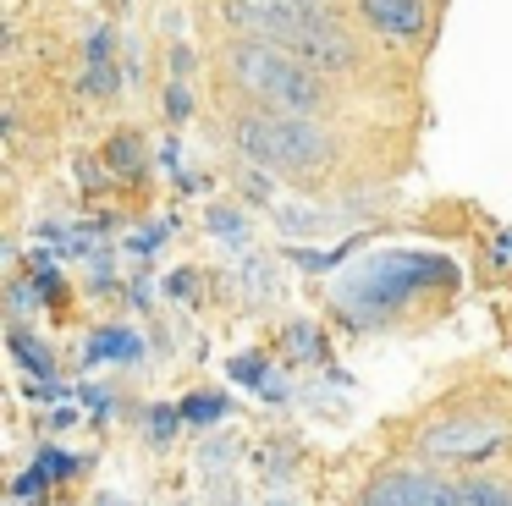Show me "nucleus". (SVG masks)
Here are the masks:
<instances>
[{"label":"nucleus","mask_w":512,"mask_h":506,"mask_svg":"<svg viewBox=\"0 0 512 506\" xmlns=\"http://www.w3.org/2000/svg\"><path fill=\"white\" fill-rule=\"evenodd\" d=\"M83 358L89 363H138L144 358V341H138L133 330H122V325H105V330H94V336L83 341Z\"/></svg>","instance_id":"7"},{"label":"nucleus","mask_w":512,"mask_h":506,"mask_svg":"<svg viewBox=\"0 0 512 506\" xmlns=\"http://www.w3.org/2000/svg\"><path fill=\"white\" fill-rule=\"evenodd\" d=\"M243 182H248V198H270V176H265V165L243 171Z\"/></svg>","instance_id":"17"},{"label":"nucleus","mask_w":512,"mask_h":506,"mask_svg":"<svg viewBox=\"0 0 512 506\" xmlns=\"http://www.w3.org/2000/svg\"><path fill=\"white\" fill-rule=\"evenodd\" d=\"M12 347L23 352V363H28V369H45V374L56 369V363H50V347H34V341H28L23 330H12Z\"/></svg>","instance_id":"14"},{"label":"nucleus","mask_w":512,"mask_h":506,"mask_svg":"<svg viewBox=\"0 0 512 506\" xmlns=\"http://www.w3.org/2000/svg\"><path fill=\"white\" fill-rule=\"evenodd\" d=\"M441 275H446V259H435V253H380V259L358 264L336 286V308H347V319H358V325H375L391 308L413 303Z\"/></svg>","instance_id":"2"},{"label":"nucleus","mask_w":512,"mask_h":506,"mask_svg":"<svg viewBox=\"0 0 512 506\" xmlns=\"http://www.w3.org/2000/svg\"><path fill=\"white\" fill-rule=\"evenodd\" d=\"M463 506H512V484L507 479H457Z\"/></svg>","instance_id":"8"},{"label":"nucleus","mask_w":512,"mask_h":506,"mask_svg":"<svg viewBox=\"0 0 512 506\" xmlns=\"http://www.w3.org/2000/svg\"><path fill=\"white\" fill-rule=\"evenodd\" d=\"M177 418H182V413H171V407H155V413H149V440L160 446V440H166L171 429H177Z\"/></svg>","instance_id":"15"},{"label":"nucleus","mask_w":512,"mask_h":506,"mask_svg":"<svg viewBox=\"0 0 512 506\" xmlns=\"http://www.w3.org/2000/svg\"><path fill=\"white\" fill-rule=\"evenodd\" d=\"M100 506H122V501H116V495H105V501H100Z\"/></svg>","instance_id":"19"},{"label":"nucleus","mask_w":512,"mask_h":506,"mask_svg":"<svg viewBox=\"0 0 512 506\" xmlns=\"http://www.w3.org/2000/svg\"><path fill=\"white\" fill-rule=\"evenodd\" d=\"M358 17L397 44H419L430 28V0H358Z\"/></svg>","instance_id":"6"},{"label":"nucleus","mask_w":512,"mask_h":506,"mask_svg":"<svg viewBox=\"0 0 512 506\" xmlns=\"http://www.w3.org/2000/svg\"><path fill=\"white\" fill-rule=\"evenodd\" d=\"M116 83H122V72H116L111 61H89V72H83L78 94H89V99H111V94H116Z\"/></svg>","instance_id":"9"},{"label":"nucleus","mask_w":512,"mask_h":506,"mask_svg":"<svg viewBox=\"0 0 512 506\" xmlns=\"http://www.w3.org/2000/svg\"><path fill=\"white\" fill-rule=\"evenodd\" d=\"M166 116L171 121H188L193 116V88L182 83V77H171V83H166Z\"/></svg>","instance_id":"12"},{"label":"nucleus","mask_w":512,"mask_h":506,"mask_svg":"<svg viewBox=\"0 0 512 506\" xmlns=\"http://www.w3.org/2000/svg\"><path fill=\"white\" fill-rule=\"evenodd\" d=\"M193 72V55H188V44H177L171 50V77H188Z\"/></svg>","instance_id":"18"},{"label":"nucleus","mask_w":512,"mask_h":506,"mask_svg":"<svg viewBox=\"0 0 512 506\" xmlns=\"http://www.w3.org/2000/svg\"><path fill=\"white\" fill-rule=\"evenodd\" d=\"M89 61H111V28H94V39H89Z\"/></svg>","instance_id":"16"},{"label":"nucleus","mask_w":512,"mask_h":506,"mask_svg":"<svg viewBox=\"0 0 512 506\" xmlns=\"http://www.w3.org/2000/svg\"><path fill=\"white\" fill-rule=\"evenodd\" d=\"M210 231H215V237H226V242H243L248 237L243 220H237V209H221V204L210 209Z\"/></svg>","instance_id":"13"},{"label":"nucleus","mask_w":512,"mask_h":506,"mask_svg":"<svg viewBox=\"0 0 512 506\" xmlns=\"http://www.w3.org/2000/svg\"><path fill=\"white\" fill-rule=\"evenodd\" d=\"M507 440H512V424H501V418L452 413L419 429V457L424 462H485V457H501Z\"/></svg>","instance_id":"4"},{"label":"nucleus","mask_w":512,"mask_h":506,"mask_svg":"<svg viewBox=\"0 0 512 506\" xmlns=\"http://www.w3.org/2000/svg\"><path fill=\"white\" fill-rule=\"evenodd\" d=\"M226 72L259 110H276V116H320L325 110V77L281 44L232 39L226 44Z\"/></svg>","instance_id":"1"},{"label":"nucleus","mask_w":512,"mask_h":506,"mask_svg":"<svg viewBox=\"0 0 512 506\" xmlns=\"http://www.w3.org/2000/svg\"><path fill=\"white\" fill-rule=\"evenodd\" d=\"M358 506H463V490L430 468H391L369 484Z\"/></svg>","instance_id":"5"},{"label":"nucleus","mask_w":512,"mask_h":506,"mask_svg":"<svg viewBox=\"0 0 512 506\" xmlns=\"http://www.w3.org/2000/svg\"><path fill=\"white\" fill-rule=\"evenodd\" d=\"M111 165H116V171H138V165H144V143H138V132H116Z\"/></svg>","instance_id":"11"},{"label":"nucleus","mask_w":512,"mask_h":506,"mask_svg":"<svg viewBox=\"0 0 512 506\" xmlns=\"http://www.w3.org/2000/svg\"><path fill=\"white\" fill-rule=\"evenodd\" d=\"M188 424H215V418H226V396H215V391H199V396H188V402L177 407Z\"/></svg>","instance_id":"10"},{"label":"nucleus","mask_w":512,"mask_h":506,"mask_svg":"<svg viewBox=\"0 0 512 506\" xmlns=\"http://www.w3.org/2000/svg\"><path fill=\"white\" fill-rule=\"evenodd\" d=\"M237 149L265 171H292V176H314L331 165V132L314 116H276V110H243L232 121Z\"/></svg>","instance_id":"3"}]
</instances>
